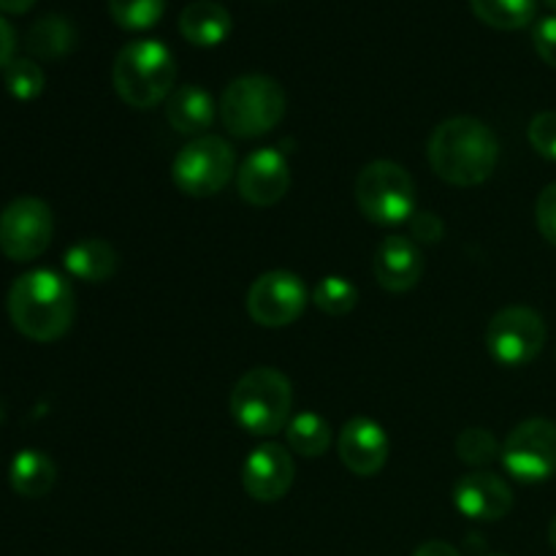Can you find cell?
I'll return each instance as SVG.
<instances>
[{"mask_svg": "<svg viewBox=\"0 0 556 556\" xmlns=\"http://www.w3.org/2000/svg\"><path fill=\"white\" fill-rule=\"evenodd\" d=\"M5 309L22 337L33 342H54L74 326L76 296L63 275L33 269L11 282Z\"/></svg>", "mask_w": 556, "mask_h": 556, "instance_id": "cell-1", "label": "cell"}, {"mask_svg": "<svg viewBox=\"0 0 556 556\" xmlns=\"http://www.w3.org/2000/svg\"><path fill=\"white\" fill-rule=\"evenodd\" d=\"M427 157L434 174L448 185L476 188L497 168L500 141L481 119L451 117L429 136Z\"/></svg>", "mask_w": 556, "mask_h": 556, "instance_id": "cell-2", "label": "cell"}, {"mask_svg": "<svg viewBox=\"0 0 556 556\" xmlns=\"http://www.w3.org/2000/svg\"><path fill=\"white\" fill-rule=\"evenodd\" d=\"M177 79L172 49L157 38H136L114 58L112 81L117 96L134 109H152L168 101Z\"/></svg>", "mask_w": 556, "mask_h": 556, "instance_id": "cell-3", "label": "cell"}, {"mask_svg": "<svg viewBox=\"0 0 556 556\" xmlns=\"http://www.w3.org/2000/svg\"><path fill=\"white\" fill-rule=\"evenodd\" d=\"M231 416L253 438H275L291 421L293 386L280 369L255 367L231 391Z\"/></svg>", "mask_w": 556, "mask_h": 556, "instance_id": "cell-4", "label": "cell"}, {"mask_svg": "<svg viewBox=\"0 0 556 556\" xmlns=\"http://www.w3.org/2000/svg\"><path fill=\"white\" fill-rule=\"evenodd\" d=\"M220 119L237 139H258L286 117V90L266 74L237 76L220 96Z\"/></svg>", "mask_w": 556, "mask_h": 556, "instance_id": "cell-5", "label": "cell"}, {"mask_svg": "<svg viewBox=\"0 0 556 556\" xmlns=\"http://www.w3.org/2000/svg\"><path fill=\"white\" fill-rule=\"evenodd\" d=\"M356 204L378 226H400L416 215V182L394 161H372L358 172Z\"/></svg>", "mask_w": 556, "mask_h": 556, "instance_id": "cell-6", "label": "cell"}, {"mask_svg": "<svg viewBox=\"0 0 556 556\" xmlns=\"http://www.w3.org/2000/svg\"><path fill=\"white\" fill-rule=\"evenodd\" d=\"M237 174V155L223 136H199L177 152L172 163V179L179 193L193 199H210L220 193Z\"/></svg>", "mask_w": 556, "mask_h": 556, "instance_id": "cell-7", "label": "cell"}, {"mask_svg": "<svg viewBox=\"0 0 556 556\" xmlns=\"http://www.w3.org/2000/svg\"><path fill=\"white\" fill-rule=\"evenodd\" d=\"M54 237V215L47 201L20 195L0 212V253L16 264L36 261L47 253Z\"/></svg>", "mask_w": 556, "mask_h": 556, "instance_id": "cell-8", "label": "cell"}, {"mask_svg": "<svg viewBox=\"0 0 556 556\" xmlns=\"http://www.w3.org/2000/svg\"><path fill=\"white\" fill-rule=\"evenodd\" d=\"M546 345V324L525 304L503 307L486 326L489 356L503 367H525L535 362Z\"/></svg>", "mask_w": 556, "mask_h": 556, "instance_id": "cell-9", "label": "cell"}, {"mask_svg": "<svg viewBox=\"0 0 556 556\" xmlns=\"http://www.w3.org/2000/svg\"><path fill=\"white\" fill-rule=\"evenodd\" d=\"M505 470L521 483H543L556 476V424L527 418L510 429L500 454Z\"/></svg>", "mask_w": 556, "mask_h": 556, "instance_id": "cell-10", "label": "cell"}, {"mask_svg": "<svg viewBox=\"0 0 556 556\" xmlns=\"http://www.w3.org/2000/svg\"><path fill=\"white\" fill-rule=\"evenodd\" d=\"M309 293L299 275L286 269L264 271L248 291V313L264 329H282L302 318Z\"/></svg>", "mask_w": 556, "mask_h": 556, "instance_id": "cell-11", "label": "cell"}, {"mask_svg": "<svg viewBox=\"0 0 556 556\" xmlns=\"http://www.w3.org/2000/svg\"><path fill=\"white\" fill-rule=\"evenodd\" d=\"M237 188L248 204L275 206L291 188V166L277 147H261L250 152L237 168Z\"/></svg>", "mask_w": 556, "mask_h": 556, "instance_id": "cell-12", "label": "cell"}, {"mask_svg": "<svg viewBox=\"0 0 556 556\" xmlns=\"http://www.w3.org/2000/svg\"><path fill=\"white\" fill-rule=\"evenodd\" d=\"M293 456L280 443L255 445L242 465V486L255 503H277L286 497L293 486Z\"/></svg>", "mask_w": 556, "mask_h": 556, "instance_id": "cell-13", "label": "cell"}, {"mask_svg": "<svg viewBox=\"0 0 556 556\" xmlns=\"http://www.w3.org/2000/svg\"><path fill=\"white\" fill-rule=\"evenodd\" d=\"M454 508L470 521H500L514 508V492L508 483L489 470H472L454 483Z\"/></svg>", "mask_w": 556, "mask_h": 556, "instance_id": "cell-14", "label": "cell"}, {"mask_svg": "<svg viewBox=\"0 0 556 556\" xmlns=\"http://www.w3.org/2000/svg\"><path fill=\"white\" fill-rule=\"evenodd\" d=\"M389 434L378 421L367 416H353L342 427L340 440H337V454L340 462L353 472V476L372 478L389 462Z\"/></svg>", "mask_w": 556, "mask_h": 556, "instance_id": "cell-15", "label": "cell"}, {"mask_svg": "<svg viewBox=\"0 0 556 556\" xmlns=\"http://www.w3.org/2000/svg\"><path fill=\"white\" fill-rule=\"evenodd\" d=\"M427 269V261H424L421 248L413 242L410 237H386L380 242V248L375 250L372 258V271L375 280L383 291L389 293H405L410 288L418 286V280L424 277Z\"/></svg>", "mask_w": 556, "mask_h": 556, "instance_id": "cell-16", "label": "cell"}, {"mask_svg": "<svg viewBox=\"0 0 556 556\" xmlns=\"http://www.w3.org/2000/svg\"><path fill=\"white\" fill-rule=\"evenodd\" d=\"M220 106H215V98L201 85H182L168 96L166 101V119L177 134L182 136H206V130L215 123V114Z\"/></svg>", "mask_w": 556, "mask_h": 556, "instance_id": "cell-17", "label": "cell"}, {"mask_svg": "<svg viewBox=\"0 0 556 556\" xmlns=\"http://www.w3.org/2000/svg\"><path fill=\"white\" fill-rule=\"evenodd\" d=\"M233 20L217 0H193L179 14V33L195 47H217L231 36Z\"/></svg>", "mask_w": 556, "mask_h": 556, "instance_id": "cell-18", "label": "cell"}, {"mask_svg": "<svg viewBox=\"0 0 556 556\" xmlns=\"http://www.w3.org/2000/svg\"><path fill=\"white\" fill-rule=\"evenodd\" d=\"M119 255L106 239L87 237L79 239V242L71 244L63 255V266L71 277L81 282H90V286H98V282L112 280L114 271H117Z\"/></svg>", "mask_w": 556, "mask_h": 556, "instance_id": "cell-19", "label": "cell"}, {"mask_svg": "<svg viewBox=\"0 0 556 556\" xmlns=\"http://www.w3.org/2000/svg\"><path fill=\"white\" fill-rule=\"evenodd\" d=\"M58 481V465L43 451L25 448L11 459L9 483L20 497L41 500L52 492Z\"/></svg>", "mask_w": 556, "mask_h": 556, "instance_id": "cell-20", "label": "cell"}, {"mask_svg": "<svg viewBox=\"0 0 556 556\" xmlns=\"http://www.w3.org/2000/svg\"><path fill=\"white\" fill-rule=\"evenodd\" d=\"M25 47L38 60H60L76 47V27L68 16L47 14L30 25L25 36Z\"/></svg>", "mask_w": 556, "mask_h": 556, "instance_id": "cell-21", "label": "cell"}, {"mask_svg": "<svg viewBox=\"0 0 556 556\" xmlns=\"http://www.w3.org/2000/svg\"><path fill=\"white\" fill-rule=\"evenodd\" d=\"M286 438H288V448L293 454L304 456V459H318L329 451L331 445V427L326 418H320L318 413L304 410L296 413V416L288 421L286 427Z\"/></svg>", "mask_w": 556, "mask_h": 556, "instance_id": "cell-22", "label": "cell"}, {"mask_svg": "<svg viewBox=\"0 0 556 556\" xmlns=\"http://www.w3.org/2000/svg\"><path fill=\"white\" fill-rule=\"evenodd\" d=\"M470 9L489 27L521 30L535 22L538 0H470Z\"/></svg>", "mask_w": 556, "mask_h": 556, "instance_id": "cell-23", "label": "cell"}, {"mask_svg": "<svg viewBox=\"0 0 556 556\" xmlns=\"http://www.w3.org/2000/svg\"><path fill=\"white\" fill-rule=\"evenodd\" d=\"M313 302L320 313L331 315V318H340V315H348L356 309L358 304V288L353 286L348 277L329 275L315 286Z\"/></svg>", "mask_w": 556, "mask_h": 556, "instance_id": "cell-24", "label": "cell"}, {"mask_svg": "<svg viewBox=\"0 0 556 556\" xmlns=\"http://www.w3.org/2000/svg\"><path fill=\"white\" fill-rule=\"evenodd\" d=\"M454 448L459 462L476 467V470L489 467L492 462L500 459V454H503V445L497 443V438H494L486 427H467L465 432H459Z\"/></svg>", "mask_w": 556, "mask_h": 556, "instance_id": "cell-25", "label": "cell"}, {"mask_svg": "<svg viewBox=\"0 0 556 556\" xmlns=\"http://www.w3.org/2000/svg\"><path fill=\"white\" fill-rule=\"evenodd\" d=\"M3 85L16 101H36L43 92L47 76H43L41 65L30 58H14L3 68Z\"/></svg>", "mask_w": 556, "mask_h": 556, "instance_id": "cell-26", "label": "cell"}, {"mask_svg": "<svg viewBox=\"0 0 556 556\" xmlns=\"http://www.w3.org/2000/svg\"><path fill=\"white\" fill-rule=\"evenodd\" d=\"M106 9L125 30H147L161 22L166 0H106Z\"/></svg>", "mask_w": 556, "mask_h": 556, "instance_id": "cell-27", "label": "cell"}, {"mask_svg": "<svg viewBox=\"0 0 556 556\" xmlns=\"http://www.w3.org/2000/svg\"><path fill=\"white\" fill-rule=\"evenodd\" d=\"M527 136H530V144L538 155L556 163V112L535 114L530 128H527Z\"/></svg>", "mask_w": 556, "mask_h": 556, "instance_id": "cell-28", "label": "cell"}, {"mask_svg": "<svg viewBox=\"0 0 556 556\" xmlns=\"http://www.w3.org/2000/svg\"><path fill=\"white\" fill-rule=\"evenodd\" d=\"M535 220L543 237H546L552 244H556V182L546 185L543 193L538 195Z\"/></svg>", "mask_w": 556, "mask_h": 556, "instance_id": "cell-29", "label": "cell"}, {"mask_svg": "<svg viewBox=\"0 0 556 556\" xmlns=\"http://www.w3.org/2000/svg\"><path fill=\"white\" fill-rule=\"evenodd\" d=\"M532 43H535V52L541 54L543 63L556 68V16H543V20L535 22Z\"/></svg>", "mask_w": 556, "mask_h": 556, "instance_id": "cell-30", "label": "cell"}, {"mask_svg": "<svg viewBox=\"0 0 556 556\" xmlns=\"http://www.w3.org/2000/svg\"><path fill=\"white\" fill-rule=\"evenodd\" d=\"M410 233L413 242H427L438 244L445 237V223L443 217L434 215V212H416L410 217Z\"/></svg>", "mask_w": 556, "mask_h": 556, "instance_id": "cell-31", "label": "cell"}, {"mask_svg": "<svg viewBox=\"0 0 556 556\" xmlns=\"http://www.w3.org/2000/svg\"><path fill=\"white\" fill-rule=\"evenodd\" d=\"M14 49H16V36H14V27L0 16V68L14 60Z\"/></svg>", "mask_w": 556, "mask_h": 556, "instance_id": "cell-32", "label": "cell"}, {"mask_svg": "<svg viewBox=\"0 0 556 556\" xmlns=\"http://www.w3.org/2000/svg\"><path fill=\"white\" fill-rule=\"evenodd\" d=\"M413 556H462V554L445 541H427L413 552Z\"/></svg>", "mask_w": 556, "mask_h": 556, "instance_id": "cell-33", "label": "cell"}, {"mask_svg": "<svg viewBox=\"0 0 556 556\" xmlns=\"http://www.w3.org/2000/svg\"><path fill=\"white\" fill-rule=\"evenodd\" d=\"M36 5V0H0V11L5 14H25Z\"/></svg>", "mask_w": 556, "mask_h": 556, "instance_id": "cell-34", "label": "cell"}, {"mask_svg": "<svg viewBox=\"0 0 556 556\" xmlns=\"http://www.w3.org/2000/svg\"><path fill=\"white\" fill-rule=\"evenodd\" d=\"M548 543H552V548L556 552V516L552 519V525H548Z\"/></svg>", "mask_w": 556, "mask_h": 556, "instance_id": "cell-35", "label": "cell"}, {"mask_svg": "<svg viewBox=\"0 0 556 556\" xmlns=\"http://www.w3.org/2000/svg\"><path fill=\"white\" fill-rule=\"evenodd\" d=\"M546 5H548V9L556 11V0H546Z\"/></svg>", "mask_w": 556, "mask_h": 556, "instance_id": "cell-36", "label": "cell"}, {"mask_svg": "<svg viewBox=\"0 0 556 556\" xmlns=\"http://www.w3.org/2000/svg\"><path fill=\"white\" fill-rule=\"evenodd\" d=\"M492 556H503V554H492Z\"/></svg>", "mask_w": 556, "mask_h": 556, "instance_id": "cell-37", "label": "cell"}]
</instances>
